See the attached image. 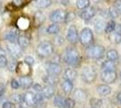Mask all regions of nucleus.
I'll use <instances>...</instances> for the list:
<instances>
[{"instance_id":"24","label":"nucleus","mask_w":121,"mask_h":108,"mask_svg":"<svg viewBox=\"0 0 121 108\" xmlns=\"http://www.w3.org/2000/svg\"><path fill=\"white\" fill-rule=\"evenodd\" d=\"M106 56L108 60H110V61H114V62L118 60V59H119L118 52H117L116 50H109L108 52H107Z\"/></svg>"},{"instance_id":"38","label":"nucleus","mask_w":121,"mask_h":108,"mask_svg":"<svg viewBox=\"0 0 121 108\" xmlns=\"http://www.w3.org/2000/svg\"><path fill=\"white\" fill-rule=\"evenodd\" d=\"M7 59L5 55H1L0 56V68H5L7 66Z\"/></svg>"},{"instance_id":"41","label":"nucleus","mask_w":121,"mask_h":108,"mask_svg":"<svg viewBox=\"0 0 121 108\" xmlns=\"http://www.w3.org/2000/svg\"><path fill=\"white\" fill-rule=\"evenodd\" d=\"M2 108H15V104L13 102H5L2 105Z\"/></svg>"},{"instance_id":"9","label":"nucleus","mask_w":121,"mask_h":108,"mask_svg":"<svg viewBox=\"0 0 121 108\" xmlns=\"http://www.w3.org/2000/svg\"><path fill=\"white\" fill-rule=\"evenodd\" d=\"M46 71L49 75L59 76L61 72V66L56 62H50L46 66Z\"/></svg>"},{"instance_id":"42","label":"nucleus","mask_w":121,"mask_h":108,"mask_svg":"<svg viewBox=\"0 0 121 108\" xmlns=\"http://www.w3.org/2000/svg\"><path fill=\"white\" fill-rule=\"evenodd\" d=\"M25 63H27L28 65L32 66V65L35 63V59H34L33 57H31V56H27V57H25Z\"/></svg>"},{"instance_id":"1","label":"nucleus","mask_w":121,"mask_h":108,"mask_svg":"<svg viewBox=\"0 0 121 108\" xmlns=\"http://www.w3.org/2000/svg\"><path fill=\"white\" fill-rule=\"evenodd\" d=\"M81 60V54L77 49L73 47H69L66 49L63 54V61L66 64L72 66V67H77L80 65Z\"/></svg>"},{"instance_id":"12","label":"nucleus","mask_w":121,"mask_h":108,"mask_svg":"<svg viewBox=\"0 0 121 108\" xmlns=\"http://www.w3.org/2000/svg\"><path fill=\"white\" fill-rule=\"evenodd\" d=\"M23 101L30 106H35L36 104L35 94L33 92H26L23 96Z\"/></svg>"},{"instance_id":"39","label":"nucleus","mask_w":121,"mask_h":108,"mask_svg":"<svg viewBox=\"0 0 121 108\" xmlns=\"http://www.w3.org/2000/svg\"><path fill=\"white\" fill-rule=\"evenodd\" d=\"M16 66H17V64H16V61L14 60V58H13V60L11 61L7 62V67L9 68V69H10L11 71L15 70L16 69Z\"/></svg>"},{"instance_id":"15","label":"nucleus","mask_w":121,"mask_h":108,"mask_svg":"<svg viewBox=\"0 0 121 108\" xmlns=\"http://www.w3.org/2000/svg\"><path fill=\"white\" fill-rule=\"evenodd\" d=\"M16 68H17V72L20 73L22 76H29V73H30V65H28L25 61L18 63L17 66H16Z\"/></svg>"},{"instance_id":"23","label":"nucleus","mask_w":121,"mask_h":108,"mask_svg":"<svg viewBox=\"0 0 121 108\" xmlns=\"http://www.w3.org/2000/svg\"><path fill=\"white\" fill-rule=\"evenodd\" d=\"M116 62L110 61V60H106L102 63L101 68L102 70H116Z\"/></svg>"},{"instance_id":"37","label":"nucleus","mask_w":121,"mask_h":108,"mask_svg":"<svg viewBox=\"0 0 121 108\" xmlns=\"http://www.w3.org/2000/svg\"><path fill=\"white\" fill-rule=\"evenodd\" d=\"M114 9L117 12L118 15H121V0H116L114 2V5H113Z\"/></svg>"},{"instance_id":"14","label":"nucleus","mask_w":121,"mask_h":108,"mask_svg":"<svg viewBox=\"0 0 121 108\" xmlns=\"http://www.w3.org/2000/svg\"><path fill=\"white\" fill-rule=\"evenodd\" d=\"M73 96H74V100L81 103V102H84L87 99V93L84 89L77 88L73 93Z\"/></svg>"},{"instance_id":"17","label":"nucleus","mask_w":121,"mask_h":108,"mask_svg":"<svg viewBox=\"0 0 121 108\" xmlns=\"http://www.w3.org/2000/svg\"><path fill=\"white\" fill-rule=\"evenodd\" d=\"M18 36L19 35H18V32H17L16 30L11 29V30L7 31L5 33V39L7 41H9V42L15 43V41H17V39H18Z\"/></svg>"},{"instance_id":"34","label":"nucleus","mask_w":121,"mask_h":108,"mask_svg":"<svg viewBox=\"0 0 121 108\" xmlns=\"http://www.w3.org/2000/svg\"><path fill=\"white\" fill-rule=\"evenodd\" d=\"M110 41H112V42H114V43H116V44H117V43H119L121 41V35L120 34H118L117 32H111L110 33Z\"/></svg>"},{"instance_id":"8","label":"nucleus","mask_w":121,"mask_h":108,"mask_svg":"<svg viewBox=\"0 0 121 108\" xmlns=\"http://www.w3.org/2000/svg\"><path fill=\"white\" fill-rule=\"evenodd\" d=\"M66 38L71 44H76L79 41V32L75 25H71L68 28Z\"/></svg>"},{"instance_id":"33","label":"nucleus","mask_w":121,"mask_h":108,"mask_svg":"<svg viewBox=\"0 0 121 108\" xmlns=\"http://www.w3.org/2000/svg\"><path fill=\"white\" fill-rule=\"evenodd\" d=\"M75 106V100L68 97L64 99V104L63 108H74Z\"/></svg>"},{"instance_id":"47","label":"nucleus","mask_w":121,"mask_h":108,"mask_svg":"<svg viewBox=\"0 0 121 108\" xmlns=\"http://www.w3.org/2000/svg\"><path fill=\"white\" fill-rule=\"evenodd\" d=\"M117 101L119 102V104H121V91L118 94H117Z\"/></svg>"},{"instance_id":"5","label":"nucleus","mask_w":121,"mask_h":108,"mask_svg":"<svg viewBox=\"0 0 121 108\" xmlns=\"http://www.w3.org/2000/svg\"><path fill=\"white\" fill-rule=\"evenodd\" d=\"M105 54V48L101 45H91L87 49V55L89 58L93 60H99L104 56Z\"/></svg>"},{"instance_id":"30","label":"nucleus","mask_w":121,"mask_h":108,"mask_svg":"<svg viewBox=\"0 0 121 108\" xmlns=\"http://www.w3.org/2000/svg\"><path fill=\"white\" fill-rule=\"evenodd\" d=\"M90 103L91 108H102L103 105V101L99 98H92Z\"/></svg>"},{"instance_id":"35","label":"nucleus","mask_w":121,"mask_h":108,"mask_svg":"<svg viewBox=\"0 0 121 108\" xmlns=\"http://www.w3.org/2000/svg\"><path fill=\"white\" fill-rule=\"evenodd\" d=\"M105 24L100 20H98L95 24V30H96L98 32H102L105 30Z\"/></svg>"},{"instance_id":"26","label":"nucleus","mask_w":121,"mask_h":108,"mask_svg":"<svg viewBox=\"0 0 121 108\" xmlns=\"http://www.w3.org/2000/svg\"><path fill=\"white\" fill-rule=\"evenodd\" d=\"M116 26V22L114 20H110L109 22H108V24L105 25V32H106L107 33H111V32H113L115 31Z\"/></svg>"},{"instance_id":"16","label":"nucleus","mask_w":121,"mask_h":108,"mask_svg":"<svg viewBox=\"0 0 121 108\" xmlns=\"http://www.w3.org/2000/svg\"><path fill=\"white\" fill-rule=\"evenodd\" d=\"M19 84L24 89H28L33 86V79L29 76H22L19 78Z\"/></svg>"},{"instance_id":"3","label":"nucleus","mask_w":121,"mask_h":108,"mask_svg":"<svg viewBox=\"0 0 121 108\" xmlns=\"http://www.w3.org/2000/svg\"><path fill=\"white\" fill-rule=\"evenodd\" d=\"M79 41H81V43L83 46H91L94 41V34L92 30L88 27L83 28L79 33Z\"/></svg>"},{"instance_id":"50","label":"nucleus","mask_w":121,"mask_h":108,"mask_svg":"<svg viewBox=\"0 0 121 108\" xmlns=\"http://www.w3.org/2000/svg\"><path fill=\"white\" fill-rule=\"evenodd\" d=\"M95 2H99V1H102V0H94Z\"/></svg>"},{"instance_id":"4","label":"nucleus","mask_w":121,"mask_h":108,"mask_svg":"<svg viewBox=\"0 0 121 108\" xmlns=\"http://www.w3.org/2000/svg\"><path fill=\"white\" fill-rule=\"evenodd\" d=\"M97 77V70L91 66H86L81 71V79L87 84H91Z\"/></svg>"},{"instance_id":"29","label":"nucleus","mask_w":121,"mask_h":108,"mask_svg":"<svg viewBox=\"0 0 121 108\" xmlns=\"http://www.w3.org/2000/svg\"><path fill=\"white\" fill-rule=\"evenodd\" d=\"M44 20H45V16L42 12H37L35 15V22L37 25H41L44 22Z\"/></svg>"},{"instance_id":"45","label":"nucleus","mask_w":121,"mask_h":108,"mask_svg":"<svg viewBox=\"0 0 121 108\" xmlns=\"http://www.w3.org/2000/svg\"><path fill=\"white\" fill-rule=\"evenodd\" d=\"M116 32H117L118 34H120L121 35V24H118V25L116 26V29H115V31Z\"/></svg>"},{"instance_id":"51","label":"nucleus","mask_w":121,"mask_h":108,"mask_svg":"<svg viewBox=\"0 0 121 108\" xmlns=\"http://www.w3.org/2000/svg\"><path fill=\"white\" fill-rule=\"evenodd\" d=\"M119 77H120V80H121V71H120V74H119Z\"/></svg>"},{"instance_id":"11","label":"nucleus","mask_w":121,"mask_h":108,"mask_svg":"<svg viewBox=\"0 0 121 108\" xmlns=\"http://www.w3.org/2000/svg\"><path fill=\"white\" fill-rule=\"evenodd\" d=\"M95 15H96V10L92 6H90V7L86 8V9H84L81 13V18L83 20H86V21H89L91 20V19H92L95 16Z\"/></svg>"},{"instance_id":"2","label":"nucleus","mask_w":121,"mask_h":108,"mask_svg":"<svg viewBox=\"0 0 121 108\" xmlns=\"http://www.w3.org/2000/svg\"><path fill=\"white\" fill-rule=\"evenodd\" d=\"M53 51H54L53 45L50 41H42L36 48V53L41 58L50 57L53 53Z\"/></svg>"},{"instance_id":"13","label":"nucleus","mask_w":121,"mask_h":108,"mask_svg":"<svg viewBox=\"0 0 121 108\" xmlns=\"http://www.w3.org/2000/svg\"><path fill=\"white\" fill-rule=\"evenodd\" d=\"M41 94L43 95V96L47 99H50V98L53 97L54 96V94H55V88L53 86H46L44 88H43Z\"/></svg>"},{"instance_id":"49","label":"nucleus","mask_w":121,"mask_h":108,"mask_svg":"<svg viewBox=\"0 0 121 108\" xmlns=\"http://www.w3.org/2000/svg\"><path fill=\"white\" fill-rule=\"evenodd\" d=\"M4 92H5V90H4V89H0V97H1L2 96H3Z\"/></svg>"},{"instance_id":"40","label":"nucleus","mask_w":121,"mask_h":108,"mask_svg":"<svg viewBox=\"0 0 121 108\" xmlns=\"http://www.w3.org/2000/svg\"><path fill=\"white\" fill-rule=\"evenodd\" d=\"M11 87H12L13 89H18V88H20V84H19V82L17 80L12 79V81H11Z\"/></svg>"},{"instance_id":"22","label":"nucleus","mask_w":121,"mask_h":108,"mask_svg":"<svg viewBox=\"0 0 121 108\" xmlns=\"http://www.w3.org/2000/svg\"><path fill=\"white\" fill-rule=\"evenodd\" d=\"M43 80L48 86H54V85H56L58 83L59 78H58V76H52V75H49L48 74L47 76L43 77Z\"/></svg>"},{"instance_id":"44","label":"nucleus","mask_w":121,"mask_h":108,"mask_svg":"<svg viewBox=\"0 0 121 108\" xmlns=\"http://www.w3.org/2000/svg\"><path fill=\"white\" fill-rule=\"evenodd\" d=\"M33 88H34V89L35 90L36 92H38V93H41V91H42V89H43V87L41 86L40 84H38V83H36V84H35V85L33 86Z\"/></svg>"},{"instance_id":"32","label":"nucleus","mask_w":121,"mask_h":108,"mask_svg":"<svg viewBox=\"0 0 121 108\" xmlns=\"http://www.w3.org/2000/svg\"><path fill=\"white\" fill-rule=\"evenodd\" d=\"M54 104L55 106L59 108H63V104H64V98L61 96H56L54 97Z\"/></svg>"},{"instance_id":"25","label":"nucleus","mask_w":121,"mask_h":108,"mask_svg":"<svg viewBox=\"0 0 121 108\" xmlns=\"http://www.w3.org/2000/svg\"><path fill=\"white\" fill-rule=\"evenodd\" d=\"M91 1L90 0H77L76 1V5L80 10H84L86 8L90 7Z\"/></svg>"},{"instance_id":"7","label":"nucleus","mask_w":121,"mask_h":108,"mask_svg":"<svg viewBox=\"0 0 121 108\" xmlns=\"http://www.w3.org/2000/svg\"><path fill=\"white\" fill-rule=\"evenodd\" d=\"M66 16H67V12L62 9H57L50 15V20L53 24L63 23L66 20Z\"/></svg>"},{"instance_id":"43","label":"nucleus","mask_w":121,"mask_h":108,"mask_svg":"<svg viewBox=\"0 0 121 108\" xmlns=\"http://www.w3.org/2000/svg\"><path fill=\"white\" fill-rule=\"evenodd\" d=\"M108 13H109V16H110L111 17H113V18H116V17H117V16H118L117 12L114 9V7H113V8H110L109 11H108Z\"/></svg>"},{"instance_id":"18","label":"nucleus","mask_w":121,"mask_h":108,"mask_svg":"<svg viewBox=\"0 0 121 108\" xmlns=\"http://www.w3.org/2000/svg\"><path fill=\"white\" fill-rule=\"evenodd\" d=\"M78 76V73L76 71L74 68H66L64 74H63V77L66 80H70V81H74Z\"/></svg>"},{"instance_id":"52","label":"nucleus","mask_w":121,"mask_h":108,"mask_svg":"<svg viewBox=\"0 0 121 108\" xmlns=\"http://www.w3.org/2000/svg\"><path fill=\"white\" fill-rule=\"evenodd\" d=\"M20 108H28V107H24V106H23V107H22V106H21Z\"/></svg>"},{"instance_id":"20","label":"nucleus","mask_w":121,"mask_h":108,"mask_svg":"<svg viewBox=\"0 0 121 108\" xmlns=\"http://www.w3.org/2000/svg\"><path fill=\"white\" fill-rule=\"evenodd\" d=\"M17 42L21 49H25L30 44V39L25 35H19L17 39Z\"/></svg>"},{"instance_id":"48","label":"nucleus","mask_w":121,"mask_h":108,"mask_svg":"<svg viewBox=\"0 0 121 108\" xmlns=\"http://www.w3.org/2000/svg\"><path fill=\"white\" fill-rule=\"evenodd\" d=\"M5 51L2 47L0 46V56H1V55H5Z\"/></svg>"},{"instance_id":"31","label":"nucleus","mask_w":121,"mask_h":108,"mask_svg":"<svg viewBox=\"0 0 121 108\" xmlns=\"http://www.w3.org/2000/svg\"><path fill=\"white\" fill-rule=\"evenodd\" d=\"M17 25L20 27L21 29L25 30L29 27V21L27 20L26 18H20L18 22H17Z\"/></svg>"},{"instance_id":"21","label":"nucleus","mask_w":121,"mask_h":108,"mask_svg":"<svg viewBox=\"0 0 121 108\" xmlns=\"http://www.w3.org/2000/svg\"><path fill=\"white\" fill-rule=\"evenodd\" d=\"M61 88L65 95H70L73 90V84L70 80H64L61 84Z\"/></svg>"},{"instance_id":"46","label":"nucleus","mask_w":121,"mask_h":108,"mask_svg":"<svg viewBox=\"0 0 121 108\" xmlns=\"http://www.w3.org/2000/svg\"><path fill=\"white\" fill-rule=\"evenodd\" d=\"M69 2H70V0H60V3L63 5H67L69 4Z\"/></svg>"},{"instance_id":"36","label":"nucleus","mask_w":121,"mask_h":108,"mask_svg":"<svg viewBox=\"0 0 121 108\" xmlns=\"http://www.w3.org/2000/svg\"><path fill=\"white\" fill-rule=\"evenodd\" d=\"M23 96H24L19 94H13L11 96V100L13 101V103H19L21 101H23Z\"/></svg>"},{"instance_id":"10","label":"nucleus","mask_w":121,"mask_h":108,"mask_svg":"<svg viewBox=\"0 0 121 108\" xmlns=\"http://www.w3.org/2000/svg\"><path fill=\"white\" fill-rule=\"evenodd\" d=\"M7 50L13 58H19L22 55V49L19 45H17L16 43L14 42H9L7 43Z\"/></svg>"},{"instance_id":"27","label":"nucleus","mask_w":121,"mask_h":108,"mask_svg":"<svg viewBox=\"0 0 121 108\" xmlns=\"http://www.w3.org/2000/svg\"><path fill=\"white\" fill-rule=\"evenodd\" d=\"M46 31L49 34H57L60 32V26L57 24H52L47 27Z\"/></svg>"},{"instance_id":"19","label":"nucleus","mask_w":121,"mask_h":108,"mask_svg":"<svg viewBox=\"0 0 121 108\" xmlns=\"http://www.w3.org/2000/svg\"><path fill=\"white\" fill-rule=\"evenodd\" d=\"M97 92L101 96H107L111 93V88L106 84H101L97 87Z\"/></svg>"},{"instance_id":"6","label":"nucleus","mask_w":121,"mask_h":108,"mask_svg":"<svg viewBox=\"0 0 121 108\" xmlns=\"http://www.w3.org/2000/svg\"><path fill=\"white\" fill-rule=\"evenodd\" d=\"M100 77L104 83L113 84L117 78V73L116 70H102Z\"/></svg>"},{"instance_id":"28","label":"nucleus","mask_w":121,"mask_h":108,"mask_svg":"<svg viewBox=\"0 0 121 108\" xmlns=\"http://www.w3.org/2000/svg\"><path fill=\"white\" fill-rule=\"evenodd\" d=\"M35 5L39 8H46L52 5V0H35Z\"/></svg>"}]
</instances>
